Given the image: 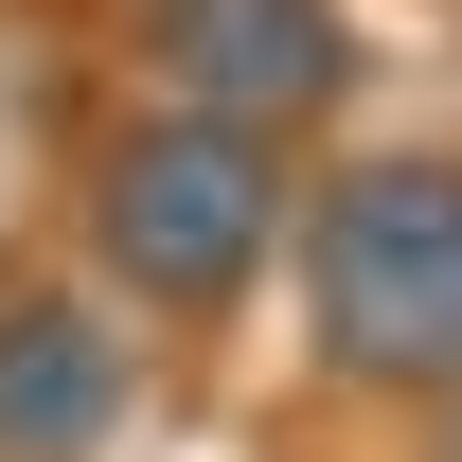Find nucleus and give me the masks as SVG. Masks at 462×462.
Masks as SVG:
<instances>
[{
    "mask_svg": "<svg viewBox=\"0 0 462 462\" xmlns=\"http://www.w3.org/2000/svg\"><path fill=\"white\" fill-rule=\"evenodd\" d=\"M267 249H285V143L231 107H143L107 125V161H89V285L143 302V320H231V302L267 285Z\"/></svg>",
    "mask_w": 462,
    "mask_h": 462,
    "instance_id": "1",
    "label": "nucleus"
},
{
    "mask_svg": "<svg viewBox=\"0 0 462 462\" xmlns=\"http://www.w3.org/2000/svg\"><path fill=\"white\" fill-rule=\"evenodd\" d=\"M302 338L338 392H462V161H356L302 196Z\"/></svg>",
    "mask_w": 462,
    "mask_h": 462,
    "instance_id": "2",
    "label": "nucleus"
},
{
    "mask_svg": "<svg viewBox=\"0 0 462 462\" xmlns=\"http://www.w3.org/2000/svg\"><path fill=\"white\" fill-rule=\"evenodd\" d=\"M143 36V71H161L178 107H231V125H338L356 107V0H143L125 18Z\"/></svg>",
    "mask_w": 462,
    "mask_h": 462,
    "instance_id": "3",
    "label": "nucleus"
},
{
    "mask_svg": "<svg viewBox=\"0 0 462 462\" xmlns=\"http://www.w3.org/2000/svg\"><path fill=\"white\" fill-rule=\"evenodd\" d=\"M143 409V338L107 285H0V462H107Z\"/></svg>",
    "mask_w": 462,
    "mask_h": 462,
    "instance_id": "4",
    "label": "nucleus"
},
{
    "mask_svg": "<svg viewBox=\"0 0 462 462\" xmlns=\"http://www.w3.org/2000/svg\"><path fill=\"white\" fill-rule=\"evenodd\" d=\"M445 409H462V392H445ZM445 462H462V445H445Z\"/></svg>",
    "mask_w": 462,
    "mask_h": 462,
    "instance_id": "5",
    "label": "nucleus"
}]
</instances>
